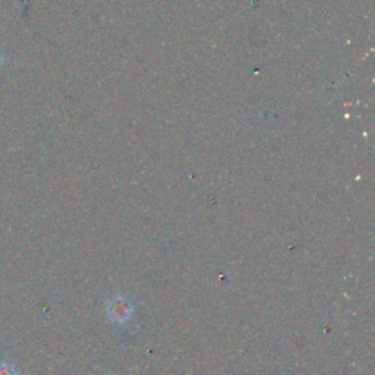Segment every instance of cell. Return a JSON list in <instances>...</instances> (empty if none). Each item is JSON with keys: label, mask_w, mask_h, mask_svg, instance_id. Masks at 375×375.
Wrapping results in <instances>:
<instances>
[{"label": "cell", "mask_w": 375, "mask_h": 375, "mask_svg": "<svg viewBox=\"0 0 375 375\" xmlns=\"http://www.w3.org/2000/svg\"><path fill=\"white\" fill-rule=\"evenodd\" d=\"M0 375H18V372L12 365L2 362L0 364Z\"/></svg>", "instance_id": "obj_1"}]
</instances>
